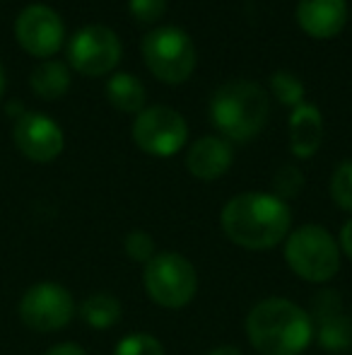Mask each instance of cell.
Here are the masks:
<instances>
[{"mask_svg": "<svg viewBox=\"0 0 352 355\" xmlns=\"http://www.w3.org/2000/svg\"><path fill=\"white\" fill-rule=\"evenodd\" d=\"M5 94V71H3V63H0V97Z\"/></svg>", "mask_w": 352, "mask_h": 355, "instance_id": "83f0119b", "label": "cell"}, {"mask_svg": "<svg viewBox=\"0 0 352 355\" xmlns=\"http://www.w3.org/2000/svg\"><path fill=\"white\" fill-rule=\"evenodd\" d=\"M167 3L169 0H128V8L136 22L140 24H155L167 12Z\"/></svg>", "mask_w": 352, "mask_h": 355, "instance_id": "cb8c5ba5", "label": "cell"}, {"mask_svg": "<svg viewBox=\"0 0 352 355\" xmlns=\"http://www.w3.org/2000/svg\"><path fill=\"white\" fill-rule=\"evenodd\" d=\"M205 355H244L239 351V348H234V346H217V348H212L210 353H205Z\"/></svg>", "mask_w": 352, "mask_h": 355, "instance_id": "4316f807", "label": "cell"}, {"mask_svg": "<svg viewBox=\"0 0 352 355\" xmlns=\"http://www.w3.org/2000/svg\"><path fill=\"white\" fill-rule=\"evenodd\" d=\"M338 239L324 225H302L285 239V261L297 278L306 283H328L340 271Z\"/></svg>", "mask_w": 352, "mask_h": 355, "instance_id": "277c9868", "label": "cell"}, {"mask_svg": "<svg viewBox=\"0 0 352 355\" xmlns=\"http://www.w3.org/2000/svg\"><path fill=\"white\" fill-rule=\"evenodd\" d=\"M142 61L147 71L167 85H181L196 71V44L183 29L165 24L155 27L140 42Z\"/></svg>", "mask_w": 352, "mask_h": 355, "instance_id": "5b68a950", "label": "cell"}, {"mask_svg": "<svg viewBox=\"0 0 352 355\" xmlns=\"http://www.w3.org/2000/svg\"><path fill=\"white\" fill-rule=\"evenodd\" d=\"M133 141L145 155L172 157L188 141V123L176 109L167 107V104L145 107L140 114H136Z\"/></svg>", "mask_w": 352, "mask_h": 355, "instance_id": "ba28073f", "label": "cell"}, {"mask_svg": "<svg viewBox=\"0 0 352 355\" xmlns=\"http://www.w3.org/2000/svg\"><path fill=\"white\" fill-rule=\"evenodd\" d=\"M246 338L259 355H302L314 341V319L287 297H266L246 314Z\"/></svg>", "mask_w": 352, "mask_h": 355, "instance_id": "7a4b0ae2", "label": "cell"}, {"mask_svg": "<svg viewBox=\"0 0 352 355\" xmlns=\"http://www.w3.org/2000/svg\"><path fill=\"white\" fill-rule=\"evenodd\" d=\"M331 198L345 213H352V159H343L331 174Z\"/></svg>", "mask_w": 352, "mask_h": 355, "instance_id": "ffe728a7", "label": "cell"}, {"mask_svg": "<svg viewBox=\"0 0 352 355\" xmlns=\"http://www.w3.org/2000/svg\"><path fill=\"white\" fill-rule=\"evenodd\" d=\"M324 143V116L319 107L302 102L290 114V150L295 157L309 159Z\"/></svg>", "mask_w": 352, "mask_h": 355, "instance_id": "9a60e30c", "label": "cell"}, {"mask_svg": "<svg viewBox=\"0 0 352 355\" xmlns=\"http://www.w3.org/2000/svg\"><path fill=\"white\" fill-rule=\"evenodd\" d=\"M121 61V42L116 32L104 24H87L68 42V63L87 78L109 75Z\"/></svg>", "mask_w": 352, "mask_h": 355, "instance_id": "9c48e42d", "label": "cell"}, {"mask_svg": "<svg viewBox=\"0 0 352 355\" xmlns=\"http://www.w3.org/2000/svg\"><path fill=\"white\" fill-rule=\"evenodd\" d=\"M304 189V172L295 164H282L275 174H272V193L282 201L297 198Z\"/></svg>", "mask_w": 352, "mask_h": 355, "instance_id": "7402d4cb", "label": "cell"}, {"mask_svg": "<svg viewBox=\"0 0 352 355\" xmlns=\"http://www.w3.org/2000/svg\"><path fill=\"white\" fill-rule=\"evenodd\" d=\"M338 247H340V254H345L352 261V218L343 225V230H340Z\"/></svg>", "mask_w": 352, "mask_h": 355, "instance_id": "d4e9b609", "label": "cell"}, {"mask_svg": "<svg viewBox=\"0 0 352 355\" xmlns=\"http://www.w3.org/2000/svg\"><path fill=\"white\" fill-rule=\"evenodd\" d=\"M80 319L92 329H111L113 324H118L123 314V307L118 302V297H113L111 293H92L82 300V304L77 307Z\"/></svg>", "mask_w": 352, "mask_h": 355, "instance_id": "ac0fdd59", "label": "cell"}, {"mask_svg": "<svg viewBox=\"0 0 352 355\" xmlns=\"http://www.w3.org/2000/svg\"><path fill=\"white\" fill-rule=\"evenodd\" d=\"M17 150L32 162H53L66 148V136L53 119L37 112H22L12 126Z\"/></svg>", "mask_w": 352, "mask_h": 355, "instance_id": "8fae6325", "label": "cell"}, {"mask_svg": "<svg viewBox=\"0 0 352 355\" xmlns=\"http://www.w3.org/2000/svg\"><path fill=\"white\" fill-rule=\"evenodd\" d=\"M270 92L285 107H299L304 102V83L290 71H275L270 75Z\"/></svg>", "mask_w": 352, "mask_h": 355, "instance_id": "d6986e66", "label": "cell"}, {"mask_svg": "<svg viewBox=\"0 0 352 355\" xmlns=\"http://www.w3.org/2000/svg\"><path fill=\"white\" fill-rule=\"evenodd\" d=\"M220 225L232 244L251 252H266L285 242L292 232V211L287 201L275 193L244 191L225 203Z\"/></svg>", "mask_w": 352, "mask_h": 355, "instance_id": "6da1fadb", "label": "cell"}, {"mask_svg": "<svg viewBox=\"0 0 352 355\" xmlns=\"http://www.w3.org/2000/svg\"><path fill=\"white\" fill-rule=\"evenodd\" d=\"M123 252L128 254L131 261L145 266V263L157 254V244L150 232H145V230H133V232H128L126 239H123Z\"/></svg>", "mask_w": 352, "mask_h": 355, "instance_id": "603a6c76", "label": "cell"}, {"mask_svg": "<svg viewBox=\"0 0 352 355\" xmlns=\"http://www.w3.org/2000/svg\"><path fill=\"white\" fill-rule=\"evenodd\" d=\"M147 297L165 309H181L196 297L198 271L183 254L157 252L142 271Z\"/></svg>", "mask_w": 352, "mask_h": 355, "instance_id": "8992f818", "label": "cell"}, {"mask_svg": "<svg viewBox=\"0 0 352 355\" xmlns=\"http://www.w3.org/2000/svg\"><path fill=\"white\" fill-rule=\"evenodd\" d=\"M15 37L19 46L37 58H51L61 51L66 42V24L61 15L48 5H27L17 15L15 22Z\"/></svg>", "mask_w": 352, "mask_h": 355, "instance_id": "30bf717a", "label": "cell"}, {"mask_svg": "<svg viewBox=\"0 0 352 355\" xmlns=\"http://www.w3.org/2000/svg\"><path fill=\"white\" fill-rule=\"evenodd\" d=\"M113 355H165V346L152 334L133 331L116 343Z\"/></svg>", "mask_w": 352, "mask_h": 355, "instance_id": "44dd1931", "label": "cell"}, {"mask_svg": "<svg viewBox=\"0 0 352 355\" xmlns=\"http://www.w3.org/2000/svg\"><path fill=\"white\" fill-rule=\"evenodd\" d=\"M295 17L306 37L333 39L345 29L348 3L345 0H299Z\"/></svg>", "mask_w": 352, "mask_h": 355, "instance_id": "7c38bea8", "label": "cell"}, {"mask_svg": "<svg viewBox=\"0 0 352 355\" xmlns=\"http://www.w3.org/2000/svg\"><path fill=\"white\" fill-rule=\"evenodd\" d=\"M77 307L73 293L61 283H37L19 300V319L27 329L39 334L61 331L73 322Z\"/></svg>", "mask_w": 352, "mask_h": 355, "instance_id": "52a82bcc", "label": "cell"}, {"mask_svg": "<svg viewBox=\"0 0 352 355\" xmlns=\"http://www.w3.org/2000/svg\"><path fill=\"white\" fill-rule=\"evenodd\" d=\"M44 355H87V351L77 343H58V346L48 348Z\"/></svg>", "mask_w": 352, "mask_h": 355, "instance_id": "484cf974", "label": "cell"}, {"mask_svg": "<svg viewBox=\"0 0 352 355\" xmlns=\"http://www.w3.org/2000/svg\"><path fill=\"white\" fill-rule=\"evenodd\" d=\"M106 99L123 114H140L145 109L147 92L140 78L131 73H113L106 80Z\"/></svg>", "mask_w": 352, "mask_h": 355, "instance_id": "2e32d148", "label": "cell"}, {"mask_svg": "<svg viewBox=\"0 0 352 355\" xmlns=\"http://www.w3.org/2000/svg\"><path fill=\"white\" fill-rule=\"evenodd\" d=\"M314 324H319V343L328 351H348L352 346V322L345 317L338 293L326 290L314 300Z\"/></svg>", "mask_w": 352, "mask_h": 355, "instance_id": "4fadbf2b", "label": "cell"}, {"mask_svg": "<svg viewBox=\"0 0 352 355\" xmlns=\"http://www.w3.org/2000/svg\"><path fill=\"white\" fill-rule=\"evenodd\" d=\"M29 85H32L37 97L53 102V99H61L71 89V71L61 61H44L41 66H37L32 71Z\"/></svg>", "mask_w": 352, "mask_h": 355, "instance_id": "e0dca14e", "label": "cell"}, {"mask_svg": "<svg viewBox=\"0 0 352 355\" xmlns=\"http://www.w3.org/2000/svg\"><path fill=\"white\" fill-rule=\"evenodd\" d=\"M268 92L251 80H230L220 85L210 99L212 126L225 141L249 143L268 123Z\"/></svg>", "mask_w": 352, "mask_h": 355, "instance_id": "3957f363", "label": "cell"}, {"mask_svg": "<svg viewBox=\"0 0 352 355\" xmlns=\"http://www.w3.org/2000/svg\"><path fill=\"white\" fill-rule=\"evenodd\" d=\"M232 162H234V150L222 136L198 138L186 153V169L201 182H215L225 177Z\"/></svg>", "mask_w": 352, "mask_h": 355, "instance_id": "5bb4252c", "label": "cell"}]
</instances>
